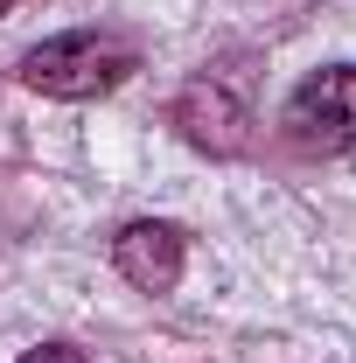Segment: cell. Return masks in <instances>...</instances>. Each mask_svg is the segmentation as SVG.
<instances>
[{"label": "cell", "instance_id": "1", "mask_svg": "<svg viewBox=\"0 0 356 363\" xmlns=\"http://www.w3.org/2000/svg\"><path fill=\"white\" fill-rule=\"evenodd\" d=\"M140 70L133 43H119V35H91V28H77V35H49V43H35L28 56H21V84L43 91V98H105V91H119L126 77Z\"/></svg>", "mask_w": 356, "mask_h": 363}, {"label": "cell", "instance_id": "2", "mask_svg": "<svg viewBox=\"0 0 356 363\" xmlns=\"http://www.w3.org/2000/svg\"><path fill=\"white\" fill-rule=\"evenodd\" d=\"M287 133L321 154H350L356 147V63H328L287 98Z\"/></svg>", "mask_w": 356, "mask_h": 363}, {"label": "cell", "instance_id": "3", "mask_svg": "<svg viewBox=\"0 0 356 363\" xmlns=\"http://www.w3.org/2000/svg\"><path fill=\"white\" fill-rule=\"evenodd\" d=\"M182 259H189V238L175 224H161V217H140L112 238V266L133 279L140 294H168L182 279Z\"/></svg>", "mask_w": 356, "mask_h": 363}, {"label": "cell", "instance_id": "4", "mask_svg": "<svg viewBox=\"0 0 356 363\" xmlns=\"http://www.w3.org/2000/svg\"><path fill=\"white\" fill-rule=\"evenodd\" d=\"M175 126L196 140V147H210V154H238L252 119H245V105H238L223 84H210V77H203V84H189V91L175 98Z\"/></svg>", "mask_w": 356, "mask_h": 363}, {"label": "cell", "instance_id": "5", "mask_svg": "<svg viewBox=\"0 0 356 363\" xmlns=\"http://www.w3.org/2000/svg\"><path fill=\"white\" fill-rule=\"evenodd\" d=\"M21 363H91V357L77 350V342H43V350H28Z\"/></svg>", "mask_w": 356, "mask_h": 363}, {"label": "cell", "instance_id": "6", "mask_svg": "<svg viewBox=\"0 0 356 363\" xmlns=\"http://www.w3.org/2000/svg\"><path fill=\"white\" fill-rule=\"evenodd\" d=\"M7 7H14V0H0V14H7Z\"/></svg>", "mask_w": 356, "mask_h": 363}]
</instances>
